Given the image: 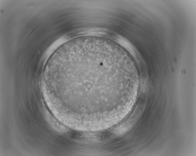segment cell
Segmentation results:
<instances>
[{
  "mask_svg": "<svg viewBox=\"0 0 196 156\" xmlns=\"http://www.w3.org/2000/svg\"><path fill=\"white\" fill-rule=\"evenodd\" d=\"M113 58L102 50L72 43L55 53L44 77L70 111L101 110L113 103L116 78Z\"/></svg>",
  "mask_w": 196,
  "mask_h": 156,
  "instance_id": "1",
  "label": "cell"
}]
</instances>
